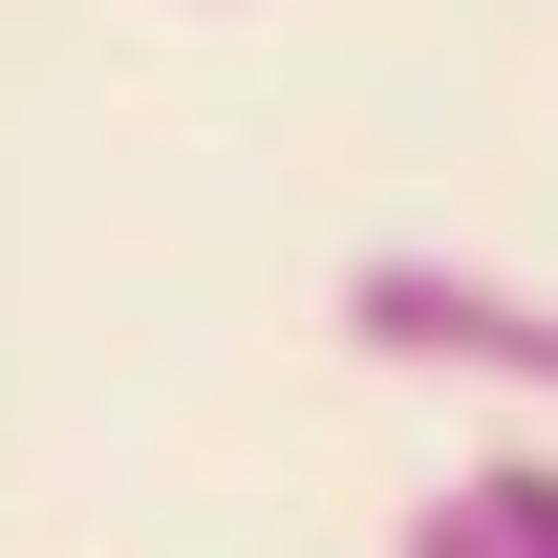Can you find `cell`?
<instances>
[{"instance_id":"obj_3","label":"cell","mask_w":558,"mask_h":558,"mask_svg":"<svg viewBox=\"0 0 558 558\" xmlns=\"http://www.w3.org/2000/svg\"><path fill=\"white\" fill-rule=\"evenodd\" d=\"M409 558H515V537H494V494L451 473V494H429V515H409Z\"/></svg>"},{"instance_id":"obj_2","label":"cell","mask_w":558,"mask_h":558,"mask_svg":"<svg viewBox=\"0 0 558 558\" xmlns=\"http://www.w3.org/2000/svg\"><path fill=\"white\" fill-rule=\"evenodd\" d=\"M473 494H494V537H515V558H558V451H494Z\"/></svg>"},{"instance_id":"obj_1","label":"cell","mask_w":558,"mask_h":558,"mask_svg":"<svg viewBox=\"0 0 558 558\" xmlns=\"http://www.w3.org/2000/svg\"><path fill=\"white\" fill-rule=\"evenodd\" d=\"M344 344L365 365H429V387H494V409H558V301L494 258H344Z\"/></svg>"}]
</instances>
